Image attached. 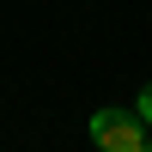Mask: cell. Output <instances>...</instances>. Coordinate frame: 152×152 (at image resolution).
<instances>
[{
    "instance_id": "1",
    "label": "cell",
    "mask_w": 152,
    "mask_h": 152,
    "mask_svg": "<svg viewBox=\"0 0 152 152\" xmlns=\"http://www.w3.org/2000/svg\"><path fill=\"white\" fill-rule=\"evenodd\" d=\"M91 146L97 152H140L146 146V122H140V110H97L91 116Z\"/></svg>"
},
{
    "instance_id": "2",
    "label": "cell",
    "mask_w": 152,
    "mask_h": 152,
    "mask_svg": "<svg viewBox=\"0 0 152 152\" xmlns=\"http://www.w3.org/2000/svg\"><path fill=\"white\" fill-rule=\"evenodd\" d=\"M134 110H140V122H146V128H152V85H146V91H140V104H134Z\"/></svg>"
},
{
    "instance_id": "3",
    "label": "cell",
    "mask_w": 152,
    "mask_h": 152,
    "mask_svg": "<svg viewBox=\"0 0 152 152\" xmlns=\"http://www.w3.org/2000/svg\"><path fill=\"white\" fill-rule=\"evenodd\" d=\"M140 152H152V140H146V146H140Z\"/></svg>"
}]
</instances>
